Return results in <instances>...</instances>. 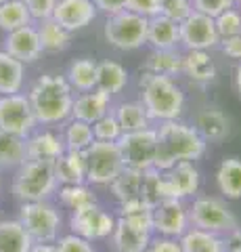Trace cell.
I'll use <instances>...</instances> for the list:
<instances>
[{
  "label": "cell",
  "mask_w": 241,
  "mask_h": 252,
  "mask_svg": "<svg viewBox=\"0 0 241 252\" xmlns=\"http://www.w3.org/2000/svg\"><path fill=\"white\" fill-rule=\"evenodd\" d=\"M155 135H158V149H155L153 168L158 170L172 168L181 160H199L206 154V141L199 137L195 126L181 120L160 122Z\"/></svg>",
  "instance_id": "1"
},
{
  "label": "cell",
  "mask_w": 241,
  "mask_h": 252,
  "mask_svg": "<svg viewBox=\"0 0 241 252\" xmlns=\"http://www.w3.org/2000/svg\"><path fill=\"white\" fill-rule=\"evenodd\" d=\"M27 99L34 109L36 122L42 126L63 124L72 118L74 89L65 80V76H57V74L40 76L29 89Z\"/></svg>",
  "instance_id": "2"
},
{
  "label": "cell",
  "mask_w": 241,
  "mask_h": 252,
  "mask_svg": "<svg viewBox=\"0 0 241 252\" xmlns=\"http://www.w3.org/2000/svg\"><path fill=\"white\" fill-rule=\"evenodd\" d=\"M141 103L151 122L178 120L185 109V93L174 78L143 72L138 78Z\"/></svg>",
  "instance_id": "3"
},
{
  "label": "cell",
  "mask_w": 241,
  "mask_h": 252,
  "mask_svg": "<svg viewBox=\"0 0 241 252\" xmlns=\"http://www.w3.org/2000/svg\"><path fill=\"white\" fill-rule=\"evenodd\" d=\"M55 160H26L19 168H15L13 177V195L19 202H42L49 200L57 191Z\"/></svg>",
  "instance_id": "4"
},
{
  "label": "cell",
  "mask_w": 241,
  "mask_h": 252,
  "mask_svg": "<svg viewBox=\"0 0 241 252\" xmlns=\"http://www.w3.org/2000/svg\"><path fill=\"white\" fill-rule=\"evenodd\" d=\"M147 23L149 19L124 9L113 15H107L103 36L107 44L118 51H136L147 44Z\"/></svg>",
  "instance_id": "5"
},
{
  "label": "cell",
  "mask_w": 241,
  "mask_h": 252,
  "mask_svg": "<svg viewBox=\"0 0 241 252\" xmlns=\"http://www.w3.org/2000/svg\"><path fill=\"white\" fill-rule=\"evenodd\" d=\"M84 162H86V183L90 185H109L124 168L122 154L115 141H99L84 149Z\"/></svg>",
  "instance_id": "6"
},
{
  "label": "cell",
  "mask_w": 241,
  "mask_h": 252,
  "mask_svg": "<svg viewBox=\"0 0 241 252\" xmlns=\"http://www.w3.org/2000/svg\"><path fill=\"white\" fill-rule=\"evenodd\" d=\"M19 223L26 227L32 242H55L61 229V215L46 200L21 202Z\"/></svg>",
  "instance_id": "7"
},
{
  "label": "cell",
  "mask_w": 241,
  "mask_h": 252,
  "mask_svg": "<svg viewBox=\"0 0 241 252\" xmlns=\"http://www.w3.org/2000/svg\"><path fill=\"white\" fill-rule=\"evenodd\" d=\"M187 212H189V225L204 231H212L220 235L239 227L237 217L227 208V204L216 198H208V195L193 200Z\"/></svg>",
  "instance_id": "8"
},
{
  "label": "cell",
  "mask_w": 241,
  "mask_h": 252,
  "mask_svg": "<svg viewBox=\"0 0 241 252\" xmlns=\"http://www.w3.org/2000/svg\"><path fill=\"white\" fill-rule=\"evenodd\" d=\"M36 116L29 105L27 94L13 93V94H0V130L9 135L27 139L36 130Z\"/></svg>",
  "instance_id": "9"
},
{
  "label": "cell",
  "mask_w": 241,
  "mask_h": 252,
  "mask_svg": "<svg viewBox=\"0 0 241 252\" xmlns=\"http://www.w3.org/2000/svg\"><path fill=\"white\" fill-rule=\"evenodd\" d=\"M115 143H118V149L122 154L124 166L136 170H147L153 166L155 149H158V135H155V128H151V126L143 130L122 132Z\"/></svg>",
  "instance_id": "10"
},
{
  "label": "cell",
  "mask_w": 241,
  "mask_h": 252,
  "mask_svg": "<svg viewBox=\"0 0 241 252\" xmlns=\"http://www.w3.org/2000/svg\"><path fill=\"white\" fill-rule=\"evenodd\" d=\"M113 225H115V219L107 210L101 208L97 202L72 210V217H69V229H72V233L80 235V238L88 242L109 238L113 231Z\"/></svg>",
  "instance_id": "11"
},
{
  "label": "cell",
  "mask_w": 241,
  "mask_h": 252,
  "mask_svg": "<svg viewBox=\"0 0 241 252\" xmlns=\"http://www.w3.org/2000/svg\"><path fill=\"white\" fill-rule=\"evenodd\" d=\"M178 34H181L178 44H183L187 51H210L220 42L214 19L197 11H191L178 23Z\"/></svg>",
  "instance_id": "12"
},
{
  "label": "cell",
  "mask_w": 241,
  "mask_h": 252,
  "mask_svg": "<svg viewBox=\"0 0 241 252\" xmlns=\"http://www.w3.org/2000/svg\"><path fill=\"white\" fill-rule=\"evenodd\" d=\"M151 217H153V231L161 235V238L178 240L189 229V212H187L183 200L178 198H164L158 206L151 208Z\"/></svg>",
  "instance_id": "13"
},
{
  "label": "cell",
  "mask_w": 241,
  "mask_h": 252,
  "mask_svg": "<svg viewBox=\"0 0 241 252\" xmlns=\"http://www.w3.org/2000/svg\"><path fill=\"white\" fill-rule=\"evenodd\" d=\"M97 13L99 11L92 0H57L53 19L74 34V32L90 26L97 19Z\"/></svg>",
  "instance_id": "14"
},
{
  "label": "cell",
  "mask_w": 241,
  "mask_h": 252,
  "mask_svg": "<svg viewBox=\"0 0 241 252\" xmlns=\"http://www.w3.org/2000/svg\"><path fill=\"white\" fill-rule=\"evenodd\" d=\"M11 55V57L19 59L23 65L27 63H34L40 59V55L44 53L42 51V44H40V38H38V30L36 26H23L19 30H13L9 34L4 36V49Z\"/></svg>",
  "instance_id": "15"
},
{
  "label": "cell",
  "mask_w": 241,
  "mask_h": 252,
  "mask_svg": "<svg viewBox=\"0 0 241 252\" xmlns=\"http://www.w3.org/2000/svg\"><path fill=\"white\" fill-rule=\"evenodd\" d=\"M161 172H164V185H166L168 198L185 200L189 195L197 193L201 179H199V170L193 166L191 160H181L172 168L161 170Z\"/></svg>",
  "instance_id": "16"
},
{
  "label": "cell",
  "mask_w": 241,
  "mask_h": 252,
  "mask_svg": "<svg viewBox=\"0 0 241 252\" xmlns=\"http://www.w3.org/2000/svg\"><path fill=\"white\" fill-rule=\"evenodd\" d=\"M109 109H111V94H107L99 89H92V91L80 93L78 97H74L72 118L74 120H82L86 124H95Z\"/></svg>",
  "instance_id": "17"
},
{
  "label": "cell",
  "mask_w": 241,
  "mask_h": 252,
  "mask_svg": "<svg viewBox=\"0 0 241 252\" xmlns=\"http://www.w3.org/2000/svg\"><path fill=\"white\" fill-rule=\"evenodd\" d=\"M113 246L118 252H145L151 242V231L141 229L128 219L120 217L113 225Z\"/></svg>",
  "instance_id": "18"
},
{
  "label": "cell",
  "mask_w": 241,
  "mask_h": 252,
  "mask_svg": "<svg viewBox=\"0 0 241 252\" xmlns=\"http://www.w3.org/2000/svg\"><path fill=\"white\" fill-rule=\"evenodd\" d=\"M65 152L63 137L55 135L51 130L32 132L26 139V154L27 160H57V158Z\"/></svg>",
  "instance_id": "19"
},
{
  "label": "cell",
  "mask_w": 241,
  "mask_h": 252,
  "mask_svg": "<svg viewBox=\"0 0 241 252\" xmlns=\"http://www.w3.org/2000/svg\"><path fill=\"white\" fill-rule=\"evenodd\" d=\"M195 130L199 132V137L204 141H210V143H220V141H224L229 137L231 122H229V118L220 112V109L208 107V109H201V112L197 114Z\"/></svg>",
  "instance_id": "20"
},
{
  "label": "cell",
  "mask_w": 241,
  "mask_h": 252,
  "mask_svg": "<svg viewBox=\"0 0 241 252\" xmlns=\"http://www.w3.org/2000/svg\"><path fill=\"white\" fill-rule=\"evenodd\" d=\"M55 177L59 185H76L86 183V162H84V152H69L65 149L55 162Z\"/></svg>",
  "instance_id": "21"
},
{
  "label": "cell",
  "mask_w": 241,
  "mask_h": 252,
  "mask_svg": "<svg viewBox=\"0 0 241 252\" xmlns=\"http://www.w3.org/2000/svg\"><path fill=\"white\" fill-rule=\"evenodd\" d=\"M147 42L153 49H176L181 42L178 34V21L166 17V15H155L147 23Z\"/></svg>",
  "instance_id": "22"
},
{
  "label": "cell",
  "mask_w": 241,
  "mask_h": 252,
  "mask_svg": "<svg viewBox=\"0 0 241 252\" xmlns=\"http://www.w3.org/2000/svg\"><path fill=\"white\" fill-rule=\"evenodd\" d=\"M128 84V72L126 67L118 61L105 59L97 63V89L107 94H118L126 89Z\"/></svg>",
  "instance_id": "23"
},
{
  "label": "cell",
  "mask_w": 241,
  "mask_h": 252,
  "mask_svg": "<svg viewBox=\"0 0 241 252\" xmlns=\"http://www.w3.org/2000/svg\"><path fill=\"white\" fill-rule=\"evenodd\" d=\"M32 244V238L19 219L0 220V252H29Z\"/></svg>",
  "instance_id": "24"
},
{
  "label": "cell",
  "mask_w": 241,
  "mask_h": 252,
  "mask_svg": "<svg viewBox=\"0 0 241 252\" xmlns=\"http://www.w3.org/2000/svg\"><path fill=\"white\" fill-rule=\"evenodd\" d=\"M111 193L115 195V200L120 204L124 202H134L141 200V189H143V170L136 168H128L124 166L120 170V175L115 177L111 183Z\"/></svg>",
  "instance_id": "25"
},
{
  "label": "cell",
  "mask_w": 241,
  "mask_h": 252,
  "mask_svg": "<svg viewBox=\"0 0 241 252\" xmlns=\"http://www.w3.org/2000/svg\"><path fill=\"white\" fill-rule=\"evenodd\" d=\"M111 112L115 116V120H118L122 132L143 130V128H149L151 126V120H149V116H147L141 101H124V103L113 105Z\"/></svg>",
  "instance_id": "26"
},
{
  "label": "cell",
  "mask_w": 241,
  "mask_h": 252,
  "mask_svg": "<svg viewBox=\"0 0 241 252\" xmlns=\"http://www.w3.org/2000/svg\"><path fill=\"white\" fill-rule=\"evenodd\" d=\"M23 82H26V65L6 51H0V94L21 93Z\"/></svg>",
  "instance_id": "27"
},
{
  "label": "cell",
  "mask_w": 241,
  "mask_h": 252,
  "mask_svg": "<svg viewBox=\"0 0 241 252\" xmlns=\"http://www.w3.org/2000/svg\"><path fill=\"white\" fill-rule=\"evenodd\" d=\"M183 74L193 82H212L216 78L214 59L208 51H187L183 55Z\"/></svg>",
  "instance_id": "28"
},
{
  "label": "cell",
  "mask_w": 241,
  "mask_h": 252,
  "mask_svg": "<svg viewBox=\"0 0 241 252\" xmlns=\"http://www.w3.org/2000/svg\"><path fill=\"white\" fill-rule=\"evenodd\" d=\"M216 185L224 198H241V158H224L216 172Z\"/></svg>",
  "instance_id": "29"
},
{
  "label": "cell",
  "mask_w": 241,
  "mask_h": 252,
  "mask_svg": "<svg viewBox=\"0 0 241 252\" xmlns=\"http://www.w3.org/2000/svg\"><path fill=\"white\" fill-rule=\"evenodd\" d=\"M65 80L74 91L86 93L97 89V61L90 57H80L69 63Z\"/></svg>",
  "instance_id": "30"
},
{
  "label": "cell",
  "mask_w": 241,
  "mask_h": 252,
  "mask_svg": "<svg viewBox=\"0 0 241 252\" xmlns=\"http://www.w3.org/2000/svg\"><path fill=\"white\" fill-rule=\"evenodd\" d=\"M36 30H38V38H40L42 51L61 53V51L69 49V44H72V32H67L63 26H59L53 17L38 21Z\"/></svg>",
  "instance_id": "31"
},
{
  "label": "cell",
  "mask_w": 241,
  "mask_h": 252,
  "mask_svg": "<svg viewBox=\"0 0 241 252\" xmlns=\"http://www.w3.org/2000/svg\"><path fill=\"white\" fill-rule=\"evenodd\" d=\"M145 72L174 78L183 74V55L176 49H153V53L147 57Z\"/></svg>",
  "instance_id": "32"
},
{
  "label": "cell",
  "mask_w": 241,
  "mask_h": 252,
  "mask_svg": "<svg viewBox=\"0 0 241 252\" xmlns=\"http://www.w3.org/2000/svg\"><path fill=\"white\" fill-rule=\"evenodd\" d=\"M183 252H224L222 238L218 233L204 231L197 227H189L181 238H178Z\"/></svg>",
  "instance_id": "33"
},
{
  "label": "cell",
  "mask_w": 241,
  "mask_h": 252,
  "mask_svg": "<svg viewBox=\"0 0 241 252\" xmlns=\"http://www.w3.org/2000/svg\"><path fill=\"white\" fill-rule=\"evenodd\" d=\"M26 160V139L0 130V170H15Z\"/></svg>",
  "instance_id": "34"
},
{
  "label": "cell",
  "mask_w": 241,
  "mask_h": 252,
  "mask_svg": "<svg viewBox=\"0 0 241 252\" xmlns=\"http://www.w3.org/2000/svg\"><path fill=\"white\" fill-rule=\"evenodd\" d=\"M34 23L29 17L27 6L23 4V0H6L0 4V30L4 34H9L13 30H19L23 26Z\"/></svg>",
  "instance_id": "35"
},
{
  "label": "cell",
  "mask_w": 241,
  "mask_h": 252,
  "mask_svg": "<svg viewBox=\"0 0 241 252\" xmlns=\"http://www.w3.org/2000/svg\"><path fill=\"white\" fill-rule=\"evenodd\" d=\"M92 141H95V132H92V124H86L82 120H69L63 130V143L69 152H84Z\"/></svg>",
  "instance_id": "36"
},
{
  "label": "cell",
  "mask_w": 241,
  "mask_h": 252,
  "mask_svg": "<svg viewBox=\"0 0 241 252\" xmlns=\"http://www.w3.org/2000/svg\"><path fill=\"white\" fill-rule=\"evenodd\" d=\"M168 198L166 193V185H164V172L158 168H147L143 170V189H141V200L147 204L149 208L158 206V204Z\"/></svg>",
  "instance_id": "37"
},
{
  "label": "cell",
  "mask_w": 241,
  "mask_h": 252,
  "mask_svg": "<svg viewBox=\"0 0 241 252\" xmlns=\"http://www.w3.org/2000/svg\"><path fill=\"white\" fill-rule=\"evenodd\" d=\"M59 200L65 208L76 210L86 204H95L97 195L86 183H76V185H61L59 187Z\"/></svg>",
  "instance_id": "38"
},
{
  "label": "cell",
  "mask_w": 241,
  "mask_h": 252,
  "mask_svg": "<svg viewBox=\"0 0 241 252\" xmlns=\"http://www.w3.org/2000/svg\"><path fill=\"white\" fill-rule=\"evenodd\" d=\"M214 23H216V32H218L220 38L241 34V11L231 6V9L222 11L218 17H214Z\"/></svg>",
  "instance_id": "39"
},
{
  "label": "cell",
  "mask_w": 241,
  "mask_h": 252,
  "mask_svg": "<svg viewBox=\"0 0 241 252\" xmlns=\"http://www.w3.org/2000/svg\"><path fill=\"white\" fill-rule=\"evenodd\" d=\"M92 132H95V139H99V141H118L120 139L122 128H120V124L115 120L111 109L92 124Z\"/></svg>",
  "instance_id": "40"
},
{
  "label": "cell",
  "mask_w": 241,
  "mask_h": 252,
  "mask_svg": "<svg viewBox=\"0 0 241 252\" xmlns=\"http://www.w3.org/2000/svg\"><path fill=\"white\" fill-rule=\"evenodd\" d=\"M193 11V2L191 0H160V15L174 19L181 23L187 15Z\"/></svg>",
  "instance_id": "41"
},
{
  "label": "cell",
  "mask_w": 241,
  "mask_h": 252,
  "mask_svg": "<svg viewBox=\"0 0 241 252\" xmlns=\"http://www.w3.org/2000/svg\"><path fill=\"white\" fill-rule=\"evenodd\" d=\"M55 244H57V252H95L88 240H84L76 233L61 235V238L55 240Z\"/></svg>",
  "instance_id": "42"
},
{
  "label": "cell",
  "mask_w": 241,
  "mask_h": 252,
  "mask_svg": "<svg viewBox=\"0 0 241 252\" xmlns=\"http://www.w3.org/2000/svg\"><path fill=\"white\" fill-rule=\"evenodd\" d=\"M193 2V11L197 13H204L208 17H218L222 11L231 9V6H235L233 0H191Z\"/></svg>",
  "instance_id": "43"
},
{
  "label": "cell",
  "mask_w": 241,
  "mask_h": 252,
  "mask_svg": "<svg viewBox=\"0 0 241 252\" xmlns=\"http://www.w3.org/2000/svg\"><path fill=\"white\" fill-rule=\"evenodd\" d=\"M23 4L27 6L32 21H42V19L53 17L57 0H23Z\"/></svg>",
  "instance_id": "44"
},
{
  "label": "cell",
  "mask_w": 241,
  "mask_h": 252,
  "mask_svg": "<svg viewBox=\"0 0 241 252\" xmlns=\"http://www.w3.org/2000/svg\"><path fill=\"white\" fill-rule=\"evenodd\" d=\"M126 11L151 19L155 15H160V0H126Z\"/></svg>",
  "instance_id": "45"
},
{
  "label": "cell",
  "mask_w": 241,
  "mask_h": 252,
  "mask_svg": "<svg viewBox=\"0 0 241 252\" xmlns=\"http://www.w3.org/2000/svg\"><path fill=\"white\" fill-rule=\"evenodd\" d=\"M220 51L227 55L229 59H237L241 61V34L235 36H227V38H220Z\"/></svg>",
  "instance_id": "46"
},
{
  "label": "cell",
  "mask_w": 241,
  "mask_h": 252,
  "mask_svg": "<svg viewBox=\"0 0 241 252\" xmlns=\"http://www.w3.org/2000/svg\"><path fill=\"white\" fill-rule=\"evenodd\" d=\"M145 252H183L181 244H178V240L174 238H160L149 242V246H147Z\"/></svg>",
  "instance_id": "47"
},
{
  "label": "cell",
  "mask_w": 241,
  "mask_h": 252,
  "mask_svg": "<svg viewBox=\"0 0 241 252\" xmlns=\"http://www.w3.org/2000/svg\"><path fill=\"white\" fill-rule=\"evenodd\" d=\"M92 2H95L99 13H105V15H113L126 9V0H92Z\"/></svg>",
  "instance_id": "48"
},
{
  "label": "cell",
  "mask_w": 241,
  "mask_h": 252,
  "mask_svg": "<svg viewBox=\"0 0 241 252\" xmlns=\"http://www.w3.org/2000/svg\"><path fill=\"white\" fill-rule=\"evenodd\" d=\"M224 252H241V227L227 231V235L222 238Z\"/></svg>",
  "instance_id": "49"
},
{
  "label": "cell",
  "mask_w": 241,
  "mask_h": 252,
  "mask_svg": "<svg viewBox=\"0 0 241 252\" xmlns=\"http://www.w3.org/2000/svg\"><path fill=\"white\" fill-rule=\"evenodd\" d=\"M29 252H57L55 242H34Z\"/></svg>",
  "instance_id": "50"
},
{
  "label": "cell",
  "mask_w": 241,
  "mask_h": 252,
  "mask_svg": "<svg viewBox=\"0 0 241 252\" xmlns=\"http://www.w3.org/2000/svg\"><path fill=\"white\" fill-rule=\"evenodd\" d=\"M235 89H237L239 97H241V61L237 63V69H235Z\"/></svg>",
  "instance_id": "51"
},
{
  "label": "cell",
  "mask_w": 241,
  "mask_h": 252,
  "mask_svg": "<svg viewBox=\"0 0 241 252\" xmlns=\"http://www.w3.org/2000/svg\"><path fill=\"white\" fill-rule=\"evenodd\" d=\"M233 2H235V4H241V0H233Z\"/></svg>",
  "instance_id": "52"
},
{
  "label": "cell",
  "mask_w": 241,
  "mask_h": 252,
  "mask_svg": "<svg viewBox=\"0 0 241 252\" xmlns=\"http://www.w3.org/2000/svg\"><path fill=\"white\" fill-rule=\"evenodd\" d=\"M2 2H6V0H0V4H2Z\"/></svg>",
  "instance_id": "53"
},
{
  "label": "cell",
  "mask_w": 241,
  "mask_h": 252,
  "mask_svg": "<svg viewBox=\"0 0 241 252\" xmlns=\"http://www.w3.org/2000/svg\"><path fill=\"white\" fill-rule=\"evenodd\" d=\"M0 187H2V183H0Z\"/></svg>",
  "instance_id": "54"
}]
</instances>
